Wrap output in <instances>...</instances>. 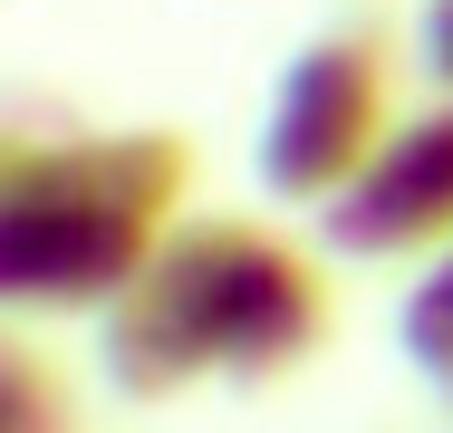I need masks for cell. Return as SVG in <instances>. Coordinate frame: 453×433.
<instances>
[{
    "label": "cell",
    "mask_w": 453,
    "mask_h": 433,
    "mask_svg": "<svg viewBox=\"0 0 453 433\" xmlns=\"http://www.w3.org/2000/svg\"><path fill=\"white\" fill-rule=\"evenodd\" d=\"M328 251L251 212H193L96 318V385L126 405H174L193 385H280L328 346Z\"/></svg>",
    "instance_id": "1"
},
{
    "label": "cell",
    "mask_w": 453,
    "mask_h": 433,
    "mask_svg": "<svg viewBox=\"0 0 453 433\" xmlns=\"http://www.w3.org/2000/svg\"><path fill=\"white\" fill-rule=\"evenodd\" d=\"M193 202V145L174 125L29 135L0 173V318H106Z\"/></svg>",
    "instance_id": "2"
},
{
    "label": "cell",
    "mask_w": 453,
    "mask_h": 433,
    "mask_svg": "<svg viewBox=\"0 0 453 433\" xmlns=\"http://www.w3.org/2000/svg\"><path fill=\"white\" fill-rule=\"evenodd\" d=\"M395 135V78H386V49L366 29H328L309 39L289 68H280L271 106H261V135H251V173L261 193L289 212H328L376 145Z\"/></svg>",
    "instance_id": "3"
},
{
    "label": "cell",
    "mask_w": 453,
    "mask_h": 433,
    "mask_svg": "<svg viewBox=\"0 0 453 433\" xmlns=\"http://www.w3.org/2000/svg\"><path fill=\"white\" fill-rule=\"evenodd\" d=\"M319 251L328 260H425V270L453 251V96H434L425 116H395L376 164L319 212Z\"/></svg>",
    "instance_id": "4"
},
{
    "label": "cell",
    "mask_w": 453,
    "mask_h": 433,
    "mask_svg": "<svg viewBox=\"0 0 453 433\" xmlns=\"http://www.w3.org/2000/svg\"><path fill=\"white\" fill-rule=\"evenodd\" d=\"M0 433H78L68 376H58L29 338H0Z\"/></svg>",
    "instance_id": "5"
},
{
    "label": "cell",
    "mask_w": 453,
    "mask_h": 433,
    "mask_svg": "<svg viewBox=\"0 0 453 433\" xmlns=\"http://www.w3.org/2000/svg\"><path fill=\"white\" fill-rule=\"evenodd\" d=\"M395 346H405L434 385H453V251L405 289V308H395Z\"/></svg>",
    "instance_id": "6"
},
{
    "label": "cell",
    "mask_w": 453,
    "mask_h": 433,
    "mask_svg": "<svg viewBox=\"0 0 453 433\" xmlns=\"http://www.w3.org/2000/svg\"><path fill=\"white\" fill-rule=\"evenodd\" d=\"M415 68L434 78V96H453V0H425L415 10Z\"/></svg>",
    "instance_id": "7"
},
{
    "label": "cell",
    "mask_w": 453,
    "mask_h": 433,
    "mask_svg": "<svg viewBox=\"0 0 453 433\" xmlns=\"http://www.w3.org/2000/svg\"><path fill=\"white\" fill-rule=\"evenodd\" d=\"M19 145H29V135H10V125H0V173L19 164Z\"/></svg>",
    "instance_id": "8"
}]
</instances>
